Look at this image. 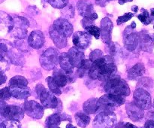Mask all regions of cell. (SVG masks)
Listing matches in <instances>:
<instances>
[{"label":"cell","mask_w":154,"mask_h":128,"mask_svg":"<svg viewBox=\"0 0 154 128\" xmlns=\"http://www.w3.org/2000/svg\"><path fill=\"white\" fill-rule=\"evenodd\" d=\"M116 72L117 66L112 56L106 55L93 62L88 74L91 79L106 81Z\"/></svg>","instance_id":"1"},{"label":"cell","mask_w":154,"mask_h":128,"mask_svg":"<svg viewBox=\"0 0 154 128\" xmlns=\"http://www.w3.org/2000/svg\"><path fill=\"white\" fill-rule=\"evenodd\" d=\"M105 90L108 93L123 96H129L130 94V89L127 83L116 74L107 80L105 85Z\"/></svg>","instance_id":"2"},{"label":"cell","mask_w":154,"mask_h":128,"mask_svg":"<svg viewBox=\"0 0 154 128\" xmlns=\"http://www.w3.org/2000/svg\"><path fill=\"white\" fill-rule=\"evenodd\" d=\"M124 96L120 95L108 93L99 98L100 102V109L102 111H113L115 108L120 106L125 103Z\"/></svg>","instance_id":"3"},{"label":"cell","mask_w":154,"mask_h":128,"mask_svg":"<svg viewBox=\"0 0 154 128\" xmlns=\"http://www.w3.org/2000/svg\"><path fill=\"white\" fill-rule=\"evenodd\" d=\"M36 91L44 107L47 108H57L60 101L54 96V93L47 90L42 84L36 87Z\"/></svg>","instance_id":"4"},{"label":"cell","mask_w":154,"mask_h":128,"mask_svg":"<svg viewBox=\"0 0 154 128\" xmlns=\"http://www.w3.org/2000/svg\"><path fill=\"white\" fill-rule=\"evenodd\" d=\"M117 122V117L113 111H102L94 119L95 128H112Z\"/></svg>","instance_id":"5"},{"label":"cell","mask_w":154,"mask_h":128,"mask_svg":"<svg viewBox=\"0 0 154 128\" xmlns=\"http://www.w3.org/2000/svg\"><path fill=\"white\" fill-rule=\"evenodd\" d=\"M24 112L25 111L23 108L17 105H2L1 106L2 118L7 120L20 121L23 118Z\"/></svg>","instance_id":"6"},{"label":"cell","mask_w":154,"mask_h":128,"mask_svg":"<svg viewBox=\"0 0 154 128\" xmlns=\"http://www.w3.org/2000/svg\"><path fill=\"white\" fill-rule=\"evenodd\" d=\"M29 27V21L22 17H15L13 18V26L10 30L11 36L16 39H23L27 34V27Z\"/></svg>","instance_id":"7"},{"label":"cell","mask_w":154,"mask_h":128,"mask_svg":"<svg viewBox=\"0 0 154 128\" xmlns=\"http://www.w3.org/2000/svg\"><path fill=\"white\" fill-rule=\"evenodd\" d=\"M59 60L57 51L54 48L47 49L40 57V63L45 70H51L56 67Z\"/></svg>","instance_id":"8"},{"label":"cell","mask_w":154,"mask_h":128,"mask_svg":"<svg viewBox=\"0 0 154 128\" xmlns=\"http://www.w3.org/2000/svg\"><path fill=\"white\" fill-rule=\"evenodd\" d=\"M135 29L129 26L123 33V44L128 51H133L139 45V33L134 31Z\"/></svg>","instance_id":"9"},{"label":"cell","mask_w":154,"mask_h":128,"mask_svg":"<svg viewBox=\"0 0 154 128\" xmlns=\"http://www.w3.org/2000/svg\"><path fill=\"white\" fill-rule=\"evenodd\" d=\"M134 102L137 105L144 110L151 108V96L150 93L144 88H137L134 92Z\"/></svg>","instance_id":"10"},{"label":"cell","mask_w":154,"mask_h":128,"mask_svg":"<svg viewBox=\"0 0 154 128\" xmlns=\"http://www.w3.org/2000/svg\"><path fill=\"white\" fill-rule=\"evenodd\" d=\"M23 110L27 115L32 118L40 119L43 117V107L34 100L26 101L24 102Z\"/></svg>","instance_id":"11"},{"label":"cell","mask_w":154,"mask_h":128,"mask_svg":"<svg viewBox=\"0 0 154 128\" xmlns=\"http://www.w3.org/2000/svg\"><path fill=\"white\" fill-rule=\"evenodd\" d=\"M53 78L56 84L59 87H64L69 82H72V80H75V75L73 72H66L63 70H59V69H55L53 73Z\"/></svg>","instance_id":"12"},{"label":"cell","mask_w":154,"mask_h":128,"mask_svg":"<svg viewBox=\"0 0 154 128\" xmlns=\"http://www.w3.org/2000/svg\"><path fill=\"white\" fill-rule=\"evenodd\" d=\"M72 41L76 48L84 50L91 43V35L87 32H76L74 33Z\"/></svg>","instance_id":"13"},{"label":"cell","mask_w":154,"mask_h":128,"mask_svg":"<svg viewBox=\"0 0 154 128\" xmlns=\"http://www.w3.org/2000/svg\"><path fill=\"white\" fill-rule=\"evenodd\" d=\"M53 27L66 38L72 36L73 33V27L72 24L67 20L63 18H59L56 20L53 24Z\"/></svg>","instance_id":"14"},{"label":"cell","mask_w":154,"mask_h":128,"mask_svg":"<svg viewBox=\"0 0 154 128\" xmlns=\"http://www.w3.org/2000/svg\"><path fill=\"white\" fill-rule=\"evenodd\" d=\"M113 23L108 17H105L101 21V36L104 43L109 44L111 42V33Z\"/></svg>","instance_id":"15"},{"label":"cell","mask_w":154,"mask_h":128,"mask_svg":"<svg viewBox=\"0 0 154 128\" xmlns=\"http://www.w3.org/2000/svg\"><path fill=\"white\" fill-rule=\"evenodd\" d=\"M126 109L129 117L133 121H138L144 117V109L137 105L135 102H128L126 104Z\"/></svg>","instance_id":"16"},{"label":"cell","mask_w":154,"mask_h":128,"mask_svg":"<svg viewBox=\"0 0 154 128\" xmlns=\"http://www.w3.org/2000/svg\"><path fill=\"white\" fill-rule=\"evenodd\" d=\"M66 120L71 121L70 117L68 114L55 113L47 117L45 124H46L47 128H58L61 121Z\"/></svg>","instance_id":"17"},{"label":"cell","mask_w":154,"mask_h":128,"mask_svg":"<svg viewBox=\"0 0 154 128\" xmlns=\"http://www.w3.org/2000/svg\"><path fill=\"white\" fill-rule=\"evenodd\" d=\"M45 36L42 32L38 31V30H35L32 32L28 39L29 45L35 49H39L42 48L45 44Z\"/></svg>","instance_id":"18"},{"label":"cell","mask_w":154,"mask_h":128,"mask_svg":"<svg viewBox=\"0 0 154 128\" xmlns=\"http://www.w3.org/2000/svg\"><path fill=\"white\" fill-rule=\"evenodd\" d=\"M11 93L13 97L18 99H26L30 96V89L27 86H9Z\"/></svg>","instance_id":"19"},{"label":"cell","mask_w":154,"mask_h":128,"mask_svg":"<svg viewBox=\"0 0 154 128\" xmlns=\"http://www.w3.org/2000/svg\"><path fill=\"white\" fill-rule=\"evenodd\" d=\"M77 8L80 15L84 17L93 16L95 14L93 4L88 0H80L77 4Z\"/></svg>","instance_id":"20"},{"label":"cell","mask_w":154,"mask_h":128,"mask_svg":"<svg viewBox=\"0 0 154 128\" xmlns=\"http://www.w3.org/2000/svg\"><path fill=\"white\" fill-rule=\"evenodd\" d=\"M150 35L145 33H139V45L141 50L147 52H152L154 48V43Z\"/></svg>","instance_id":"21"},{"label":"cell","mask_w":154,"mask_h":128,"mask_svg":"<svg viewBox=\"0 0 154 128\" xmlns=\"http://www.w3.org/2000/svg\"><path fill=\"white\" fill-rule=\"evenodd\" d=\"M69 54L70 58L73 63L75 67L79 68L82 62L85 60V55L84 53L81 51V49L74 47L69 51Z\"/></svg>","instance_id":"22"},{"label":"cell","mask_w":154,"mask_h":128,"mask_svg":"<svg viewBox=\"0 0 154 128\" xmlns=\"http://www.w3.org/2000/svg\"><path fill=\"white\" fill-rule=\"evenodd\" d=\"M50 36H51L53 42H54L55 45L58 48H63L67 45V39H66V37L60 34L57 30H56L53 27V26H51V28H50Z\"/></svg>","instance_id":"23"},{"label":"cell","mask_w":154,"mask_h":128,"mask_svg":"<svg viewBox=\"0 0 154 128\" xmlns=\"http://www.w3.org/2000/svg\"><path fill=\"white\" fill-rule=\"evenodd\" d=\"M59 63L63 70L66 72H73L75 66L71 60L69 53H62L59 56Z\"/></svg>","instance_id":"24"},{"label":"cell","mask_w":154,"mask_h":128,"mask_svg":"<svg viewBox=\"0 0 154 128\" xmlns=\"http://www.w3.org/2000/svg\"><path fill=\"white\" fill-rule=\"evenodd\" d=\"M84 110L87 114H95L96 111L100 110V102L99 99L92 98L88 99L84 103Z\"/></svg>","instance_id":"25"},{"label":"cell","mask_w":154,"mask_h":128,"mask_svg":"<svg viewBox=\"0 0 154 128\" xmlns=\"http://www.w3.org/2000/svg\"><path fill=\"white\" fill-rule=\"evenodd\" d=\"M144 72H145L144 65L141 63H136L129 71L128 78L131 80H135L138 78H139V77H141V75H143Z\"/></svg>","instance_id":"26"},{"label":"cell","mask_w":154,"mask_h":128,"mask_svg":"<svg viewBox=\"0 0 154 128\" xmlns=\"http://www.w3.org/2000/svg\"><path fill=\"white\" fill-rule=\"evenodd\" d=\"M75 117L77 123L81 127H86L90 122V117L86 112H82V111L77 112Z\"/></svg>","instance_id":"27"},{"label":"cell","mask_w":154,"mask_h":128,"mask_svg":"<svg viewBox=\"0 0 154 128\" xmlns=\"http://www.w3.org/2000/svg\"><path fill=\"white\" fill-rule=\"evenodd\" d=\"M92 65H93V62H91L90 60H84L82 62V63L81 64L79 68H78V75L80 78H82L83 76L85 75V74L87 72H89L90 68H91Z\"/></svg>","instance_id":"28"},{"label":"cell","mask_w":154,"mask_h":128,"mask_svg":"<svg viewBox=\"0 0 154 128\" xmlns=\"http://www.w3.org/2000/svg\"><path fill=\"white\" fill-rule=\"evenodd\" d=\"M47 82H48L50 90H51L52 93H54V94H57V95L61 94L62 92L61 90H60V87L56 84V82L54 81L53 77H48V78H47Z\"/></svg>","instance_id":"29"},{"label":"cell","mask_w":154,"mask_h":128,"mask_svg":"<svg viewBox=\"0 0 154 128\" xmlns=\"http://www.w3.org/2000/svg\"><path fill=\"white\" fill-rule=\"evenodd\" d=\"M9 84L14 86H27L28 81L24 77L17 75V76H14L10 80Z\"/></svg>","instance_id":"30"},{"label":"cell","mask_w":154,"mask_h":128,"mask_svg":"<svg viewBox=\"0 0 154 128\" xmlns=\"http://www.w3.org/2000/svg\"><path fill=\"white\" fill-rule=\"evenodd\" d=\"M138 18L144 25H148V24L152 23V20L151 17H150V14L145 9H141V13L139 15H138Z\"/></svg>","instance_id":"31"},{"label":"cell","mask_w":154,"mask_h":128,"mask_svg":"<svg viewBox=\"0 0 154 128\" xmlns=\"http://www.w3.org/2000/svg\"><path fill=\"white\" fill-rule=\"evenodd\" d=\"M20 123L17 120H11L2 118L0 128H20Z\"/></svg>","instance_id":"32"},{"label":"cell","mask_w":154,"mask_h":128,"mask_svg":"<svg viewBox=\"0 0 154 128\" xmlns=\"http://www.w3.org/2000/svg\"><path fill=\"white\" fill-rule=\"evenodd\" d=\"M48 3L55 8L62 9L66 7L69 3V0H47Z\"/></svg>","instance_id":"33"},{"label":"cell","mask_w":154,"mask_h":128,"mask_svg":"<svg viewBox=\"0 0 154 128\" xmlns=\"http://www.w3.org/2000/svg\"><path fill=\"white\" fill-rule=\"evenodd\" d=\"M98 18L97 14L95 13L93 16L90 17H84V19L81 21V24H82L83 27L84 29H86L87 27H90V26H93V23H94V20Z\"/></svg>","instance_id":"34"},{"label":"cell","mask_w":154,"mask_h":128,"mask_svg":"<svg viewBox=\"0 0 154 128\" xmlns=\"http://www.w3.org/2000/svg\"><path fill=\"white\" fill-rule=\"evenodd\" d=\"M85 30H87V33H89L90 35L94 36L96 39H99V38H100L101 29H99V27H96V26H90V27H87Z\"/></svg>","instance_id":"35"},{"label":"cell","mask_w":154,"mask_h":128,"mask_svg":"<svg viewBox=\"0 0 154 128\" xmlns=\"http://www.w3.org/2000/svg\"><path fill=\"white\" fill-rule=\"evenodd\" d=\"M102 57H103V52L101 50H94V51L90 53V60L93 63V62H95L96 60H98V59H99Z\"/></svg>","instance_id":"36"},{"label":"cell","mask_w":154,"mask_h":128,"mask_svg":"<svg viewBox=\"0 0 154 128\" xmlns=\"http://www.w3.org/2000/svg\"><path fill=\"white\" fill-rule=\"evenodd\" d=\"M152 81L150 78H143L141 79H140V81H138V86L139 87V88H146V87H150V86L152 85Z\"/></svg>","instance_id":"37"},{"label":"cell","mask_w":154,"mask_h":128,"mask_svg":"<svg viewBox=\"0 0 154 128\" xmlns=\"http://www.w3.org/2000/svg\"><path fill=\"white\" fill-rule=\"evenodd\" d=\"M63 14L65 17L69 18L73 17L75 15V10L72 5H69L65 7V8L63 10Z\"/></svg>","instance_id":"38"},{"label":"cell","mask_w":154,"mask_h":128,"mask_svg":"<svg viewBox=\"0 0 154 128\" xmlns=\"http://www.w3.org/2000/svg\"><path fill=\"white\" fill-rule=\"evenodd\" d=\"M134 16L133 13H126L123 16H120L117 18V25H120V24L126 22V21L129 20L132 17Z\"/></svg>","instance_id":"39"},{"label":"cell","mask_w":154,"mask_h":128,"mask_svg":"<svg viewBox=\"0 0 154 128\" xmlns=\"http://www.w3.org/2000/svg\"><path fill=\"white\" fill-rule=\"evenodd\" d=\"M11 96V93L10 89L8 87H5V88L2 89L1 90V99L2 100H8V99H10V97Z\"/></svg>","instance_id":"40"},{"label":"cell","mask_w":154,"mask_h":128,"mask_svg":"<svg viewBox=\"0 0 154 128\" xmlns=\"http://www.w3.org/2000/svg\"><path fill=\"white\" fill-rule=\"evenodd\" d=\"M144 128H154V120H148L144 123Z\"/></svg>","instance_id":"41"},{"label":"cell","mask_w":154,"mask_h":128,"mask_svg":"<svg viewBox=\"0 0 154 128\" xmlns=\"http://www.w3.org/2000/svg\"><path fill=\"white\" fill-rule=\"evenodd\" d=\"M123 128H138L136 126L133 125L132 123H126L124 126H123Z\"/></svg>","instance_id":"42"},{"label":"cell","mask_w":154,"mask_h":128,"mask_svg":"<svg viewBox=\"0 0 154 128\" xmlns=\"http://www.w3.org/2000/svg\"><path fill=\"white\" fill-rule=\"evenodd\" d=\"M1 76H2V78H1V80H2V81H1V84H2L3 83H4L5 81H6V79H7V77H6V76H5V75H4V72H3L2 69V70H1Z\"/></svg>","instance_id":"43"},{"label":"cell","mask_w":154,"mask_h":128,"mask_svg":"<svg viewBox=\"0 0 154 128\" xmlns=\"http://www.w3.org/2000/svg\"><path fill=\"white\" fill-rule=\"evenodd\" d=\"M96 1L97 2L98 4L100 5L101 6H105L107 2H108L107 0H96Z\"/></svg>","instance_id":"44"},{"label":"cell","mask_w":154,"mask_h":128,"mask_svg":"<svg viewBox=\"0 0 154 128\" xmlns=\"http://www.w3.org/2000/svg\"><path fill=\"white\" fill-rule=\"evenodd\" d=\"M150 17H151L152 23L154 22V8H152L150 10Z\"/></svg>","instance_id":"45"},{"label":"cell","mask_w":154,"mask_h":128,"mask_svg":"<svg viewBox=\"0 0 154 128\" xmlns=\"http://www.w3.org/2000/svg\"><path fill=\"white\" fill-rule=\"evenodd\" d=\"M132 0H119V3L120 5H123L126 2H132Z\"/></svg>","instance_id":"46"},{"label":"cell","mask_w":154,"mask_h":128,"mask_svg":"<svg viewBox=\"0 0 154 128\" xmlns=\"http://www.w3.org/2000/svg\"><path fill=\"white\" fill-rule=\"evenodd\" d=\"M132 10L133 11L135 12H135H137V11H138V8L137 7V6L134 5V6H132Z\"/></svg>","instance_id":"47"},{"label":"cell","mask_w":154,"mask_h":128,"mask_svg":"<svg viewBox=\"0 0 154 128\" xmlns=\"http://www.w3.org/2000/svg\"><path fill=\"white\" fill-rule=\"evenodd\" d=\"M66 128H77V127L76 126H73L72 123H68V124L66 125Z\"/></svg>","instance_id":"48"},{"label":"cell","mask_w":154,"mask_h":128,"mask_svg":"<svg viewBox=\"0 0 154 128\" xmlns=\"http://www.w3.org/2000/svg\"><path fill=\"white\" fill-rule=\"evenodd\" d=\"M150 36H151L152 39H153V42H154V34H152V35H150Z\"/></svg>","instance_id":"49"},{"label":"cell","mask_w":154,"mask_h":128,"mask_svg":"<svg viewBox=\"0 0 154 128\" xmlns=\"http://www.w3.org/2000/svg\"><path fill=\"white\" fill-rule=\"evenodd\" d=\"M153 107H154V101H153Z\"/></svg>","instance_id":"50"},{"label":"cell","mask_w":154,"mask_h":128,"mask_svg":"<svg viewBox=\"0 0 154 128\" xmlns=\"http://www.w3.org/2000/svg\"><path fill=\"white\" fill-rule=\"evenodd\" d=\"M107 1H111V0H107Z\"/></svg>","instance_id":"51"},{"label":"cell","mask_w":154,"mask_h":128,"mask_svg":"<svg viewBox=\"0 0 154 128\" xmlns=\"http://www.w3.org/2000/svg\"><path fill=\"white\" fill-rule=\"evenodd\" d=\"M153 28H154V27H153Z\"/></svg>","instance_id":"52"},{"label":"cell","mask_w":154,"mask_h":128,"mask_svg":"<svg viewBox=\"0 0 154 128\" xmlns=\"http://www.w3.org/2000/svg\"><path fill=\"white\" fill-rule=\"evenodd\" d=\"M58 128H60V127H58Z\"/></svg>","instance_id":"53"}]
</instances>
